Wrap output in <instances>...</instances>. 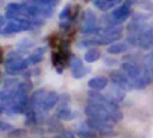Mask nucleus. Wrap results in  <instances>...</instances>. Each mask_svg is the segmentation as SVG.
Returning a JSON list of instances; mask_svg holds the SVG:
<instances>
[{"instance_id": "ddd939ff", "label": "nucleus", "mask_w": 153, "mask_h": 138, "mask_svg": "<svg viewBox=\"0 0 153 138\" xmlns=\"http://www.w3.org/2000/svg\"><path fill=\"white\" fill-rule=\"evenodd\" d=\"M129 48H130V43L129 40L124 42V40H118V42H115L112 45H109L107 48V52L112 54V55H118V54H124L129 51Z\"/></svg>"}, {"instance_id": "b1692460", "label": "nucleus", "mask_w": 153, "mask_h": 138, "mask_svg": "<svg viewBox=\"0 0 153 138\" xmlns=\"http://www.w3.org/2000/svg\"><path fill=\"white\" fill-rule=\"evenodd\" d=\"M32 46V42H29V40H23V43L19 46V49H29Z\"/></svg>"}, {"instance_id": "f257e3e1", "label": "nucleus", "mask_w": 153, "mask_h": 138, "mask_svg": "<svg viewBox=\"0 0 153 138\" xmlns=\"http://www.w3.org/2000/svg\"><path fill=\"white\" fill-rule=\"evenodd\" d=\"M84 114L87 115V118H94V120H100V121H109V123H115L109 109L101 104V103H95V101H91L86 104L84 107Z\"/></svg>"}, {"instance_id": "f3484780", "label": "nucleus", "mask_w": 153, "mask_h": 138, "mask_svg": "<svg viewBox=\"0 0 153 138\" xmlns=\"http://www.w3.org/2000/svg\"><path fill=\"white\" fill-rule=\"evenodd\" d=\"M94 5H95V8L100 9V11H109V9L113 8V6L110 5L109 0H94Z\"/></svg>"}, {"instance_id": "f03ea898", "label": "nucleus", "mask_w": 153, "mask_h": 138, "mask_svg": "<svg viewBox=\"0 0 153 138\" xmlns=\"http://www.w3.org/2000/svg\"><path fill=\"white\" fill-rule=\"evenodd\" d=\"M124 34V29L123 26H117V25H113V26H107L101 31L100 34H97V40H98V45H112L115 42L121 40V37Z\"/></svg>"}, {"instance_id": "bb28decb", "label": "nucleus", "mask_w": 153, "mask_h": 138, "mask_svg": "<svg viewBox=\"0 0 153 138\" xmlns=\"http://www.w3.org/2000/svg\"><path fill=\"white\" fill-rule=\"evenodd\" d=\"M86 2H91V0H86Z\"/></svg>"}, {"instance_id": "6e6552de", "label": "nucleus", "mask_w": 153, "mask_h": 138, "mask_svg": "<svg viewBox=\"0 0 153 138\" xmlns=\"http://www.w3.org/2000/svg\"><path fill=\"white\" fill-rule=\"evenodd\" d=\"M69 65H71V74H72V77L76 78V80L83 78L86 74H89V69L81 63V60H78L76 57H71Z\"/></svg>"}, {"instance_id": "412c9836", "label": "nucleus", "mask_w": 153, "mask_h": 138, "mask_svg": "<svg viewBox=\"0 0 153 138\" xmlns=\"http://www.w3.org/2000/svg\"><path fill=\"white\" fill-rule=\"evenodd\" d=\"M22 57H23L22 49H17V51H11V52H8L6 60H16V58H22Z\"/></svg>"}, {"instance_id": "0eeeda50", "label": "nucleus", "mask_w": 153, "mask_h": 138, "mask_svg": "<svg viewBox=\"0 0 153 138\" xmlns=\"http://www.w3.org/2000/svg\"><path fill=\"white\" fill-rule=\"evenodd\" d=\"M58 103H60V95L57 92H52V91H46V94L42 100V104H40V110L49 112L55 106H58Z\"/></svg>"}, {"instance_id": "dca6fc26", "label": "nucleus", "mask_w": 153, "mask_h": 138, "mask_svg": "<svg viewBox=\"0 0 153 138\" xmlns=\"http://www.w3.org/2000/svg\"><path fill=\"white\" fill-rule=\"evenodd\" d=\"M101 58V52L98 51L97 48H89L86 54H84V60L87 61V63H95L97 60Z\"/></svg>"}, {"instance_id": "5701e85b", "label": "nucleus", "mask_w": 153, "mask_h": 138, "mask_svg": "<svg viewBox=\"0 0 153 138\" xmlns=\"http://www.w3.org/2000/svg\"><path fill=\"white\" fill-rule=\"evenodd\" d=\"M0 126H2V128H0V131H2V132H11L12 131V126H11L9 123L2 121V123H0Z\"/></svg>"}, {"instance_id": "393cba45", "label": "nucleus", "mask_w": 153, "mask_h": 138, "mask_svg": "<svg viewBox=\"0 0 153 138\" xmlns=\"http://www.w3.org/2000/svg\"><path fill=\"white\" fill-rule=\"evenodd\" d=\"M109 2H110V5H112L113 8H117V5L121 3V0H109Z\"/></svg>"}, {"instance_id": "9d476101", "label": "nucleus", "mask_w": 153, "mask_h": 138, "mask_svg": "<svg viewBox=\"0 0 153 138\" xmlns=\"http://www.w3.org/2000/svg\"><path fill=\"white\" fill-rule=\"evenodd\" d=\"M112 81L113 83H117V84H120L121 87H124L126 91H130V89H133V86H132V83H130V80L127 78V75L120 69V71H117V72H112Z\"/></svg>"}, {"instance_id": "1a4fd4ad", "label": "nucleus", "mask_w": 153, "mask_h": 138, "mask_svg": "<svg viewBox=\"0 0 153 138\" xmlns=\"http://www.w3.org/2000/svg\"><path fill=\"white\" fill-rule=\"evenodd\" d=\"M26 6L25 3H9L6 6V17L8 19H16V17H26Z\"/></svg>"}, {"instance_id": "aec40b11", "label": "nucleus", "mask_w": 153, "mask_h": 138, "mask_svg": "<svg viewBox=\"0 0 153 138\" xmlns=\"http://www.w3.org/2000/svg\"><path fill=\"white\" fill-rule=\"evenodd\" d=\"M58 0H31V3L35 5H49V6H55Z\"/></svg>"}, {"instance_id": "a211bd4d", "label": "nucleus", "mask_w": 153, "mask_h": 138, "mask_svg": "<svg viewBox=\"0 0 153 138\" xmlns=\"http://www.w3.org/2000/svg\"><path fill=\"white\" fill-rule=\"evenodd\" d=\"M25 134H26V131H25V129H12L11 132H8V137L9 138H20Z\"/></svg>"}, {"instance_id": "f8f14e48", "label": "nucleus", "mask_w": 153, "mask_h": 138, "mask_svg": "<svg viewBox=\"0 0 153 138\" xmlns=\"http://www.w3.org/2000/svg\"><path fill=\"white\" fill-rule=\"evenodd\" d=\"M106 95H107L110 100H113L115 103H120L121 100H124V97H126V89H124V87H121L120 84L113 83V84L110 86V89L107 91Z\"/></svg>"}, {"instance_id": "4be33fe9", "label": "nucleus", "mask_w": 153, "mask_h": 138, "mask_svg": "<svg viewBox=\"0 0 153 138\" xmlns=\"http://www.w3.org/2000/svg\"><path fill=\"white\" fill-rule=\"evenodd\" d=\"M144 66L147 69H153V49L150 51V54L146 57V61H144Z\"/></svg>"}, {"instance_id": "7ed1b4c3", "label": "nucleus", "mask_w": 153, "mask_h": 138, "mask_svg": "<svg viewBox=\"0 0 153 138\" xmlns=\"http://www.w3.org/2000/svg\"><path fill=\"white\" fill-rule=\"evenodd\" d=\"M101 26L97 20V16L91 9H86L83 11V16H81V32L83 34H100Z\"/></svg>"}, {"instance_id": "a878e982", "label": "nucleus", "mask_w": 153, "mask_h": 138, "mask_svg": "<svg viewBox=\"0 0 153 138\" xmlns=\"http://www.w3.org/2000/svg\"><path fill=\"white\" fill-rule=\"evenodd\" d=\"M107 65H117V61H112V60H106Z\"/></svg>"}, {"instance_id": "39448f33", "label": "nucleus", "mask_w": 153, "mask_h": 138, "mask_svg": "<svg viewBox=\"0 0 153 138\" xmlns=\"http://www.w3.org/2000/svg\"><path fill=\"white\" fill-rule=\"evenodd\" d=\"M129 17H130V2H124V3L118 5L117 8H113L112 14L109 16V19L113 25H121Z\"/></svg>"}, {"instance_id": "9b49d317", "label": "nucleus", "mask_w": 153, "mask_h": 138, "mask_svg": "<svg viewBox=\"0 0 153 138\" xmlns=\"http://www.w3.org/2000/svg\"><path fill=\"white\" fill-rule=\"evenodd\" d=\"M87 86L89 89H94V91H103L109 86V78L104 77V75H97V77H92L87 81Z\"/></svg>"}, {"instance_id": "4468645a", "label": "nucleus", "mask_w": 153, "mask_h": 138, "mask_svg": "<svg viewBox=\"0 0 153 138\" xmlns=\"http://www.w3.org/2000/svg\"><path fill=\"white\" fill-rule=\"evenodd\" d=\"M46 51H48V48H46V46H38V48H35L34 51L28 55L29 65H31V66H32V65H38V63H40V61L45 58Z\"/></svg>"}, {"instance_id": "6ab92c4d", "label": "nucleus", "mask_w": 153, "mask_h": 138, "mask_svg": "<svg viewBox=\"0 0 153 138\" xmlns=\"http://www.w3.org/2000/svg\"><path fill=\"white\" fill-rule=\"evenodd\" d=\"M55 138H76V137H75V134H74V132L63 129V131H60V132L55 135Z\"/></svg>"}, {"instance_id": "423d86ee", "label": "nucleus", "mask_w": 153, "mask_h": 138, "mask_svg": "<svg viewBox=\"0 0 153 138\" xmlns=\"http://www.w3.org/2000/svg\"><path fill=\"white\" fill-rule=\"evenodd\" d=\"M29 61L28 58H16V60H5V71L9 75H17L23 71H26L29 68Z\"/></svg>"}, {"instance_id": "2eb2a0df", "label": "nucleus", "mask_w": 153, "mask_h": 138, "mask_svg": "<svg viewBox=\"0 0 153 138\" xmlns=\"http://www.w3.org/2000/svg\"><path fill=\"white\" fill-rule=\"evenodd\" d=\"M76 137L78 138H101L98 132H95L94 129H91L86 123H83L81 126L76 128Z\"/></svg>"}, {"instance_id": "20e7f679", "label": "nucleus", "mask_w": 153, "mask_h": 138, "mask_svg": "<svg viewBox=\"0 0 153 138\" xmlns=\"http://www.w3.org/2000/svg\"><path fill=\"white\" fill-rule=\"evenodd\" d=\"M86 124L91 129H94L95 132L100 134V137H104V138H112L117 135L115 132L113 124L115 123H109V121H100V120H94V118H87Z\"/></svg>"}]
</instances>
